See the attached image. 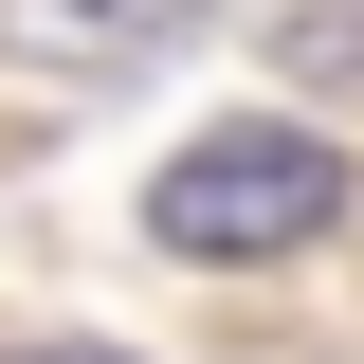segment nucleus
Returning a JSON list of instances; mask_svg holds the SVG:
<instances>
[{
  "label": "nucleus",
  "mask_w": 364,
  "mask_h": 364,
  "mask_svg": "<svg viewBox=\"0 0 364 364\" xmlns=\"http://www.w3.org/2000/svg\"><path fill=\"white\" fill-rule=\"evenodd\" d=\"M346 219V146L291 128V109H219L200 146H164L146 164V237L200 273H255V255H310V237Z\"/></svg>",
  "instance_id": "f257e3e1"
},
{
  "label": "nucleus",
  "mask_w": 364,
  "mask_h": 364,
  "mask_svg": "<svg viewBox=\"0 0 364 364\" xmlns=\"http://www.w3.org/2000/svg\"><path fill=\"white\" fill-rule=\"evenodd\" d=\"M200 37V0H0V55L18 73H73V91H128Z\"/></svg>",
  "instance_id": "f03ea898"
},
{
  "label": "nucleus",
  "mask_w": 364,
  "mask_h": 364,
  "mask_svg": "<svg viewBox=\"0 0 364 364\" xmlns=\"http://www.w3.org/2000/svg\"><path fill=\"white\" fill-rule=\"evenodd\" d=\"M18 364H109V346H18Z\"/></svg>",
  "instance_id": "7ed1b4c3"
}]
</instances>
